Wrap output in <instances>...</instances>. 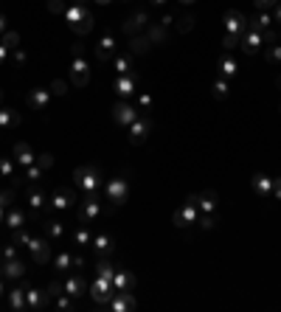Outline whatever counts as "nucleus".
Returning a JSON list of instances; mask_svg holds the SVG:
<instances>
[{"label": "nucleus", "mask_w": 281, "mask_h": 312, "mask_svg": "<svg viewBox=\"0 0 281 312\" xmlns=\"http://www.w3.org/2000/svg\"><path fill=\"white\" fill-rule=\"evenodd\" d=\"M96 3H110V0H96Z\"/></svg>", "instance_id": "nucleus-60"}, {"label": "nucleus", "mask_w": 281, "mask_h": 312, "mask_svg": "<svg viewBox=\"0 0 281 312\" xmlns=\"http://www.w3.org/2000/svg\"><path fill=\"white\" fill-rule=\"evenodd\" d=\"M273 194L281 200V178H278V180H273Z\"/></svg>", "instance_id": "nucleus-50"}, {"label": "nucleus", "mask_w": 281, "mask_h": 312, "mask_svg": "<svg viewBox=\"0 0 281 312\" xmlns=\"http://www.w3.org/2000/svg\"><path fill=\"white\" fill-rule=\"evenodd\" d=\"M152 3H166V0H152Z\"/></svg>", "instance_id": "nucleus-61"}, {"label": "nucleus", "mask_w": 281, "mask_h": 312, "mask_svg": "<svg viewBox=\"0 0 281 312\" xmlns=\"http://www.w3.org/2000/svg\"><path fill=\"white\" fill-rule=\"evenodd\" d=\"M214 96H217V98H225V96H228V82H225V79H220V82L214 85Z\"/></svg>", "instance_id": "nucleus-35"}, {"label": "nucleus", "mask_w": 281, "mask_h": 312, "mask_svg": "<svg viewBox=\"0 0 281 312\" xmlns=\"http://www.w3.org/2000/svg\"><path fill=\"white\" fill-rule=\"evenodd\" d=\"M6 225L14 228V231H20V228L25 225V214H23V211H17V208H14V211H9V214H6Z\"/></svg>", "instance_id": "nucleus-22"}, {"label": "nucleus", "mask_w": 281, "mask_h": 312, "mask_svg": "<svg viewBox=\"0 0 281 312\" xmlns=\"http://www.w3.org/2000/svg\"><path fill=\"white\" fill-rule=\"evenodd\" d=\"M149 48H152V40L149 37H138V34H135V37L129 40V51H132V54H147Z\"/></svg>", "instance_id": "nucleus-18"}, {"label": "nucleus", "mask_w": 281, "mask_h": 312, "mask_svg": "<svg viewBox=\"0 0 281 312\" xmlns=\"http://www.w3.org/2000/svg\"><path fill=\"white\" fill-rule=\"evenodd\" d=\"M48 9H51V12H56V14H62V12H65V0H48Z\"/></svg>", "instance_id": "nucleus-41"}, {"label": "nucleus", "mask_w": 281, "mask_h": 312, "mask_svg": "<svg viewBox=\"0 0 281 312\" xmlns=\"http://www.w3.org/2000/svg\"><path fill=\"white\" fill-rule=\"evenodd\" d=\"M191 28H194V17H191V14H186V17L178 20V31H180V34H186V31H191Z\"/></svg>", "instance_id": "nucleus-29"}, {"label": "nucleus", "mask_w": 281, "mask_h": 312, "mask_svg": "<svg viewBox=\"0 0 281 312\" xmlns=\"http://www.w3.org/2000/svg\"><path fill=\"white\" fill-rule=\"evenodd\" d=\"M71 202H74L71 191H59V194H54V197H51V205H54V208H67Z\"/></svg>", "instance_id": "nucleus-26"}, {"label": "nucleus", "mask_w": 281, "mask_h": 312, "mask_svg": "<svg viewBox=\"0 0 281 312\" xmlns=\"http://www.w3.org/2000/svg\"><path fill=\"white\" fill-rule=\"evenodd\" d=\"M116 90L121 93V96H129V93L135 90V76H118V82H116Z\"/></svg>", "instance_id": "nucleus-23"}, {"label": "nucleus", "mask_w": 281, "mask_h": 312, "mask_svg": "<svg viewBox=\"0 0 281 312\" xmlns=\"http://www.w3.org/2000/svg\"><path fill=\"white\" fill-rule=\"evenodd\" d=\"M107 197H110V202H116V205H121L124 200H127V183L124 180H110L107 183Z\"/></svg>", "instance_id": "nucleus-6"}, {"label": "nucleus", "mask_w": 281, "mask_h": 312, "mask_svg": "<svg viewBox=\"0 0 281 312\" xmlns=\"http://www.w3.org/2000/svg\"><path fill=\"white\" fill-rule=\"evenodd\" d=\"M74 180L82 186L85 191H93L98 186V171L96 169H90V166H85V169H76L74 171Z\"/></svg>", "instance_id": "nucleus-3"}, {"label": "nucleus", "mask_w": 281, "mask_h": 312, "mask_svg": "<svg viewBox=\"0 0 281 312\" xmlns=\"http://www.w3.org/2000/svg\"><path fill=\"white\" fill-rule=\"evenodd\" d=\"M48 295H62V284H51V287H48Z\"/></svg>", "instance_id": "nucleus-49"}, {"label": "nucleus", "mask_w": 281, "mask_h": 312, "mask_svg": "<svg viewBox=\"0 0 281 312\" xmlns=\"http://www.w3.org/2000/svg\"><path fill=\"white\" fill-rule=\"evenodd\" d=\"M96 270H98V275H101V279H110V282H113V275H116V273H113V267H110L107 262H101Z\"/></svg>", "instance_id": "nucleus-36"}, {"label": "nucleus", "mask_w": 281, "mask_h": 312, "mask_svg": "<svg viewBox=\"0 0 281 312\" xmlns=\"http://www.w3.org/2000/svg\"><path fill=\"white\" fill-rule=\"evenodd\" d=\"M71 28H74V34H82V37H85V34H90V31H93V14L87 12L82 20H76V23H71Z\"/></svg>", "instance_id": "nucleus-17"}, {"label": "nucleus", "mask_w": 281, "mask_h": 312, "mask_svg": "<svg viewBox=\"0 0 281 312\" xmlns=\"http://www.w3.org/2000/svg\"><path fill=\"white\" fill-rule=\"evenodd\" d=\"M93 298H96V304H107V301L113 298V282L110 279H101V275H98L96 282H93Z\"/></svg>", "instance_id": "nucleus-4"}, {"label": "nucleus", "mask_w": 281, "mask_h": 312, "mask_svg": "<svg viewBox=\"0 0 281 312\" xmlns=\"http://www.w3.org/2000/svg\"><path fill=\"white\" fill-rule=\"evenodd\" d=\"M200 228H205V231H208V228H214V217H211V214H202L200 217Z\"/></svg>", "instance_id": "nucleus-43"}, {"label": "nucleus", "mask_w": 281, "mask_h": 312, "mask_svg": "<svg viewBox=\"0 0 281 312\" xmlns=\"http://www.w3.org/2000/svg\"><path fill=\"white\" fill-rule=\"evenodd\" d=\"M14 158H17V163H20V166H31V163H34V155H31L28 144H23V141H20L17 147H14Z\"/></svg>", "instance_id": "nucleus-16"}, {"label": "nucleus", "mask_w": 281, "mask_h": 312, "mask_svg": "<svg viewBox=\"0 0 281 312\" xmlns=\"http://www.w3.org/2000/svg\"><path fill=\"white\" fill-rule=\"evenodd\" d=\"M113 116H116V124H121V127H129V124L138 118V113H135V107H129V104H116Z\"/></svg>", "instance_id": "nucleus-7"}, {"label": "nucleus", "mask_w": 281, "mask_h": 312, "mask_svg": "<svg viewBox=\"0 0 281 312\" xmlns=\"http://www.w3.org/2000/svg\"><path fill=\"white\" fill-rule=\"evenodd\" d=\"M144 25H147V14H144V12H140V14H132V17H129L127 23H124V34L135 37V34H138V31L144 28Z\"/></svg>", "instance_id": "nucleus-13"}, {"label": "nucleus", "mask_w": 281, "mask_h": 312, "mask_svg": "<svg viewBox=\"0 0 281 312\" xmlns=\"http://www.w3.org/2000/svg\"><path fill=\"white\" fill-rule=\"evenodd\" d=\"M275 20H278V23H281V6L275 9Z\"/></svg>", "instance_id": "nucleus-56"}, {"label": "nucleus", "mask_w": 281, "mask_h": 312, "mask_svg": "<svg viewBox=\"0 0 281 312\" xmlns=\"http://www.w3.org/2000/svg\"><path fill=\"white\" fill-rule=\"evenodd\" d=\"M87 242H90V233H87L85 228H82V231H76V245H87Z\"/></svg>", "instance_id": "nucleus-42"}, {"label": "nucleus", "mask_w": 281, "mask_h": 312, "mask_svg": "<svg viewBox=\"0 0 281 312\" xmlns=\"http://www.w3.org/2000/svg\"><path fill=\"white\" fill-rule=\"evenodd\" d=\"M28 178H31V180H37V178H40V169H34V166H28Z\"/></svg>", "instance_id": "nucleus-52"}, {"label": "nucleus", "mask_w": 281, "mask_h": 312, "mask_svg": "<svg viewBox=\"0 0 281 312\" xmlns=\"http://www.w3.org/2000/svg\"><path fill=\"white\" fill-rule=\"evenodd\" d=\"M93 248H96L98 253H110L113 251V239L110 236H96L93 239Z\"/></svg>", "instance_id": "nucleus-28"}, {"label": "nucleus", "mask_w": 281, "mask_h": 312, "mask_svg": "<svg viewBox=\"0 0 281 312\" xmlns=\"http://www.w3.org/2000/svg\"><path fill=\"white\" fill-rule=\"evenodd\" d=\"M147 132H149V121H140V118H135V121L129 124V141H132L135 147L147 141Z\"/></svg>", "instance_id": "nucleus-8"}, {"label": "nucleus", "mask_w": 281, "mask_h": 312, "mask_svg": "<svg viewBox=\"0 0 281 312\" xmlns=\"http://www.w3.org/2000/svg\"><path fill=\"white\" fill-rule=\"evenodd\" d=\"M0 293H3V267H0Z\"/></svg>", "instance_id": "nucleus-55"}, {"label": "nucleus", "mask_w": 281, "mask_h": 312, "mask_svg": "<svg viewBox=\"0 0 281 312\" xmlns=\"http://www.w3.org/2000/svg\"><path fill=\"white\" fill-rule=\"evenodd\" d=\"M17 43H20V34H14V31H6V34H3V45H6V48H17Z\"/></svg>", "instance_id": "nucleus-31"}, {"label": "nucleus", "mask_w": 281, "mask_h": 312, "mask_svg": "<svg viewBox=\"0 0 281 312\" xmlns=\"http://www.w3.org/2000/svg\"><path fill=\"white\" fill-rule=\"evenodd\" d=\"M116 67H118V74H127V71H129L132 65H129L127 56H116Z\"/></svg>", "instance_id": "nucleus-39"}, {"label": "nucleus", "mask_w": 281, "mask_h": 312, "mask_svg": "<svg viewBox=\"0 0 281 312\" xmlns=\"http://www.w3.org/2000/svg\"><path fill=\"white\" fill-rule=\"evenodd\" d=\"M140 107H144V110H149V107H152V98H149V96H140Z\"/></svg>", "instance_id": "nucleus-51"}, {"label": "nucleus", "mask_w": 281, "mask_h": 312, "mask_svg": "<svg viewBox=\"0 0 281 312\" xmlns=\"http://www.w3.org/2000/svg\"><path fill=\"white\" fill-rule=\"evenodd\" d=\"M222 45H225L228 51H231V48H236V45H239V34H225V40H222Z\"/></svg>", "instance_id": "nucleus-40"}, {"label": "nucleus", "mask_w": 281, "mask_h": 312, "mask_svg": "<svg viewBox=\"0 0 281 312\" xmlns=\"http://www.w3.org/2000/svg\"><path fill=\"white\" fill-rule=\"evenodd\" d=\"M225 25H228V34H239V37L248 31V20H244L239 12H228L225 14Z\"/></svg>", "instance_id": "nucleus-5"}, {"label": "nucleus", "mask_w": 281, "mask_h": 312, "mask_svg": "<svg viewBox=\"0 0 281 312\" xmlns=\"http://www.w3.org/2000/svg\"><path fill=\"white\" fill-rule=\"evenodd\" d=\"M20 116L14 110H0V127H17Z\"/></svg>", "instance_id": "nucleus-24"}, {"label": "nucleus", "mask_w": 281, "mask_h": 312, "mask_svg": "<svg viewBox=\"0 0 281 312\" xmlns=\"http://www.w3.org/2000/svg\"><path fill=\"white\" fill-rule=\"evenodd\" d=\"M0 175H6V178H12V175H14V163H12V160H6V158L0 160Z\"/></svg>", "instance_id": "nucleus-37"}, {"label": "nucleus", "mask_w": 281, "mask_h": 312, "mask_svg": "<svg viewBox=\"0 0 281 312\" xmlns=\"http://www.w3.org/2000/svg\"><path fill=\"white\" fill-rule=\"evenodd\" d=\"M51 93H54V96H65V93H67V85H65L62 79H56L54 85H51Z\"/></svg>", "instance_id": "nucleus-38"}, {"label": "nucleus", "mask_w": 281, "mask_h": 312, "mask_svg": "<svg viewBox=\"0 0 281 312\" xmlns=\"http://www.w3.org/2000/svg\"><path fill=\"white\" fill-rule=\"evenodd\" d=\"M59 309H71V301H67V298H59Z\"/></svg>", "instance_id": "nucleus-53"}, {"label": "nucleus", "mask_w": 281, "mask_h": 312, "mask_svg": "<svg viewBox=\"0 0 281 312\" xmlns=\"http://www.w3.org/2000/svg\"><path fill=\"white\" fill-rule=\"evenodd\" d=\"M132 284H135V279L129 273H124V270H118V273L113 275V287L116 290H132Z\"/></svg>", "instance_id": "nucleus-19"}, {"label": "nucleus", "mask_w": 281, "mask_h": 312, "mask_svg": "<svg viewBox=\"0 0 281 312\" xmlns=\"http://www.w3.org/2000/svg\"><path fill=\"white\" fill-rule=\"evenodd\" d=\"M9 304H12V309H23V306H25V290H12Z\"/></svg>", "instance_id": "nucleus-27"}, {"label": "nucleus", "mask_w": 281, "mask_h": 312, "mask_svg": "<svg viewBox=\"0 0 281 312\" xmlns=\"http://www.w3.org/2000/svg\"><path fill=\"white\" fill-rule=\"evenodd\" d=\"M3 28H6V20H3V17H0V31H3Z\"/></svg>", "instance_id": "nucleus-57"}, {"label": "nucleus", "mask_w": 281, "mask_h": 312, "mask_svg": "<svg viewBox=\"0 0 281 312\" xmlns=\"http://www.w3.org/2000/svg\"><path fill=\"white\" fill-rule=\"evenodd\" d=\"M71 264H74V259L67 256V253H59V256H56V270H67Z\"/></svg>", "instance_id": "nucleus-33"}, {"label": "nucleus", "mask_w": 281, "mask_h": 312, "mask_svg": "<svg viewBox=\"0 0 281 312\" xmlns=\"http://www.w3.org/2000/svg\"><path fill=\"white\" fill-rule=\"evenodd\" d=\"M65 293L67 295H82L85 293V282H82V279H67V284H65Z\"/></svg>", "instance_id": "nucleus-25"}, {"label": "nucleus", "mask_w": 281, "mask_h": 312, "mask_svg": "<svg viewBox=\"0 0 281 312\" xmlns=\"http://www.w3.org/2000/svg\"><path fill=\"white\" fill-rule=\"evenodd\" d=\"M6 59V45H0V62Z\"/></svg>", "instance_id": "nucleus-54"}, {"label": "nucleus", "mask_w": 281, "mask_h": 312, "mask_svg": "<svg viewBox=\"0 0 281 312\" xmlns=\"http://www.w3.org/2000/svg\"><path fill=\"white\" fill-rule=\"evenodd\" d=\"M25 306H31V309H43V306H45V295L37 293V290H28V293H25Z\"/></svg>", "instance_id": "nucleus-21"}, {"label": "nucleus", "mask_w": 281, "mask_h": 312, "mask_svg": "<svg viewBox=\"0 0 281 312\" xmlns=\"http://www.w3.org/2000/svg\"><path fill=\"white\" fill-rule=\"evenodd\" d=\"M23 270H25L23 262H14V259H9L6 267H3V275H6V279H20V275H23Z\"/></svg>", "instance_id": "nucleus-20"}, {"label": "nucleus", "mask_w": 281, "mask_h": 312, "mask_svg": "<svg viewBox=\"0 0 281 312\" xmlns=\"http://www.w3.org/2000/svg\"><path fill=\"white\" fill-rule=\"evenodd\" d=\"M147 37L152 40V45H158L160 40H166V31H163V25H158V28H152V31H149V34H147Z\"/></svg>", "instance_id": "nucleus-32"}, {"label": "nucleus", "mask_w": 281, "mask_h": 312, "mask_svg": "<svg viewBox=\"0 0 281 312\" xmlns=\"http://www.w3.org/2000/svg\"><path fill=\"white\" fill-rule=\"evenodd\" d=\"M180 3H194V0H180Z\"/></svg>", "instance_id": "nucleus-59"}, {"label": "nucleus", "mask_w": 281, "mask_h": 312, "mask_svg": "<svg viewBox=\"0 0 281 312\" xmlns=\"http://www.w3.org/2000/svg\"><path fill=\"white\" fill-rule=\"evenodd\" d=\"M59 233H62V225H59V222H51V225H48V236H59Z\"/></svg>", "instance_id": "nucleus-46"}, {"label": "nucleus", "mask_w": 281, "mask_h": 312, "mask_svg": "<svg viewBox=\"0 0 281 312\" xmlns=\"http://www.w3.org/2000/svg\"><path fill=\"white\" fill-rule=\"evenodd\" d=\"M256 6H259V9H273L275 0H256Z\"/></svg>", "instance_id": "nucleus-48"}, {"label": "nucleus", "mask_w": 281, "mask_h": 312, "mask_svg": "<svg viewBox=\"0 0 281 312\" xmlns=\"http://www.w3.org/2000/svg\"><path fill=\"white\" fill-rule=\"evenodd\" d=\"M48 98H51V90H31L28 107H34V110H43L45 104H48Z\"/></svg>", "instance_id": "nucleus-15"}, {"label": "nucleus", "mask_w": 281, "mask_h": 312, "mask_svg": "<svg viewBox=\"0 0 281 312\" xmlns=\"http://www.w3.org/2000/svg\"><path fill=\"white\" fill-rule=\"evenodd\" d=\"M71 82H74L76 87H85L87 82H90V67H87V62L82 59V56H76V59H74V67H71Z\"/></svg>", "instance_id": "nucleus-2"}, {"label": "nucleus", "mask_w": 281, "mask_h": 312, "mask_svg": "<svg viewBox=\"0 0 281 312\" xmlns=\"http://www.w3.org/2000/svg\"><path fill=\"white\" fill-rule=\"evenodd\" d=\"M28 202H31L34 208L43 205V194H40V191H31V194H28Z\"/></svg>", "instance_id": "nucleus-44"}, {"label": "nucleus", "mask_w": 281, "mask_h": 312, "mask_svg": "<svg viewBox=\"0 0 281 312\" xmlns=\"http://www.w3.org/2000/svg\"><path fill=\"white\" fill-rule=\"evenodd\" d=\"M194 220H197V205H191V202H186V205L180 208L178 214H174V225H178V228L191 225Z\"/></svg>", "instance_id": "nucleus-10"}, {"label": "nucleus", "mask_w": 281, "mask_h": 312, "mask_svg": "<svg viewBox=\"0 0 281 312\" xmlns=\"http://www.w3.org/2000/svg\"><path fill=\"white\" fill-rule=\"evenodd\" d=\"M113 51H116V40H113V34H104L101 43L96 45V59L107 62V59L113 56Z\"/></svg>", "instance_id": "nucleus-11"}, {"label": "nucleus", "mask_w": 281, "mask_h": 312, "mask_svg": "<svg viewBox=\"0 0 281 312\" xmlns=\"http://www.w3.org/2000/svg\"><path fill=\"white\" fill-rule=\"evenodd\" d=\"M220 71H222V76H233V74H236V62H233V59H222L220 62Z\"/></svg>", "instance_id": "nucleus-30"}, {"label": "nucleus", "mask_w": 281, "mask_h": 312, "mask_svg": "<svg viewBox=\"0 0 281 312\" xmlns=\"http://www.w3.org/2000/svg\"><path fill=\"white\" fill-rule=\"evenodd\" d=\"M113 309L116 312H129L135 309V298L129 290H118V298H113Z\"/></svg>", "instance_id": "nucleus-12"}, {"label": "nucleus", "mask_w": 281, "mask_h": 312, "mask_svg": "<svg viewBox=\"0 0 281 312\" xmlns=\"http://www.w3.org/2000/svg\"><path fill=\"white\" fill-rule=\"evenodd\" d=\"M3 220H6V214H3V205H0V222H3Z\"/></svg>", "instance_id": "nucleus-58"}, {"label": "nucleus", "mask_w": 281, "mask_h": 312, "mask_svg": "<svg viewBox=\"0 0 281 312\" xmlns=\"http://www.w3.org/2000/svg\"><path fill=\"white\" fill-rule=\"evenodd\" d=\"M54 166V158L51 155H40V169H51Z\"/></svg>", "instance_id": "nucleus-45"}, {"label": "nucleus", "mask_w": 281, "mask_h": 312, "mask_svg": "<svg viewBox=\"0 0 281 312\" xmlns=\"http://www.w3.org/2000/svg\"><path fill=\"white\" fill-rule=\"evenodd\" d=\"M28 248H31V253H34V262L45 264L51 259V248H48V242H45V239H31Z\"/></svg>", "instance_id": "nucleus-9"}, {"label": "nucleus", "mask_w": 281, "mask_h": 312, "mask_svg": "<svg viewBox=\"0 0 281 312\" xmlns=\"http://www.w3.org/2000/svg\"><path fill=\"white\" fill-rule=\"evenodd\" d=\"M262 43H264V40H262V31L251 28V25H248V31L239 37V45H242L244 54H256V51L262 48Z\"/></svg>", "instance_id": "nucleus-1"}, {"label": "nucleus", "mask_w": 281, "mask_h": 312, "mask_svg": "<svg viewBox=\"0 0 281 312\" xmlns=\"http://www.w3.org/2000/svg\"><path fill=\"white\" fill-rule=\"evenodd\" d=\"M12 191H0V205H9V202H12Z\"/></svg>", "instance_id": "nucleus-47"}, {"label": "nucleus", "mask_w": 281, "mask_h": 312, "mask_svg": "<svg viewBox=\"0 0 281 312\" xmlns=\"http://www.w3.org/2000/svg\"><path fill=\"white\" fill-rule=\"evenodd\" d=\"M267 59L278 65V62H281V45H270V48H267Z\"/></svg>", "instance_id": "nucleus-34"}, {"label": "nucleus", "mask_w": 281, "mask_h": 312, "mask_svg": "<svg viewBox=\"0 0 281 312\" xmlns=\"http://www.w3.org/2000/svg\"><path fill=\"white\" fill-rule=\"evenodd\" d=\"M253 191H256L259 197H267L270 191H273V180L264 178V175H253Z\"/></svg>", "instance_id": "nucleus-14"}]
</instances>
